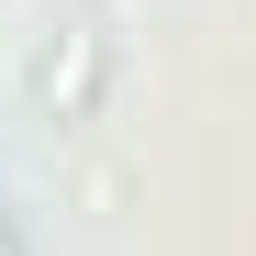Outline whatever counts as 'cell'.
Here are the masks:
<instances>
[{
  "label": "cell",
  "mask_w": 256,
  "mask_h": 256,
  "mask_svg": "<svg viewBox=\"0 0 256 256\" xmlns=\"http://www.w3.org/2000/svg\"><path fill=\"white\" fill-rule=\"evenodd\" d=\"M0 256H12V245H0Z\"/></svg>",
  "instance_id": "obj_1"
}]
</instances>
